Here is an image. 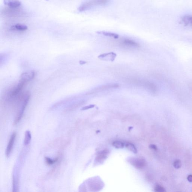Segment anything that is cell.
Segmentation results:
<instances>
[{
  "label": "cell",
  "instance_id": "1",
  "mask_svg": "<svg viewBox=\"0 0 192 192\" xmlns=\"http://www.w3.org/2000/svg\"><path fill=\"white\" fill-rule=\"evenodd\" d=\"M110 0H89L81 5L78 10L82 12L89 10L91 8L98 6H104L109 3Z\"/></svg>",
  "mask_w": 192,
  "mask_h": 192
},
{
  "label": "cell",
  "instance_id": "2",
  "mask_svg": "<svg viewBox=\"0 0 192 192\" xmlns=\"http://www.w3.org/2000/svg\"><path fill=\"white\" fill-rule=\"evenodd\" d=\"M133 83L136 84L137 85H140V86L144 87V88L148 89L152 93L156 94L157 92V88L154 84L151 82L147 81L135 80L134 79Z\"/></svg>",
  "mask_w": 192,
  "mask_h": 192
},
{
  "label": "cell",
  "instance_id": "3",
  "mask_svg": "<svg viewBox=\"0 0 192 192\" xmlns=\"http://www.w3.org/2000/svg\"><path fill=\"white\" fill-rule=\"evenodd\" d=\"M119 87V85L115 83L103 85V86H99L98 87L95 88V89H92V90L90 91L87 94V95H90L91 94L92 95V94L106 90L118 88Z\"/></svg>",
  "mask_w": 192,
  "mask_h": 192
},
{
  "label": "cell",
  "instance_id": "4",
  "mask_svg": "<svg viewBox=\"0 0 192 192\" xmlns=\"http://www.w3.org/2000/svg\"><path fill=\"white\" fill-rule=\"evenodd\" d=\"M30 94H27L26 95L25 98H24L23 104L22 109H21L20 110V111L19 113L17 114L16 119L14 120V124L15 125L17 124L20 121L21 119L22 118L23 115L24 111L25 110L26 108V107L27 104H28L29 100H30Z\"/></svg>",
  "mask_w": 192,
  "mask_h": 192
},
{
  "label": "cell",
  "instance_id": "5",
  "mask_svg": "<svg viewBox=\"0 0 192 192\" xmlns=\"http://www.w3.org/2000/svg\"><path fill=\"white\" fill-rule=\"evenodd\" d=\"M129 161L131 164L137 169H142L145 166L146 161L141 158H131Z\"/></svg>",
  "mask_w": 192,
  "mask_h": 192
},
{
  "label": "cell",
  "instance_id": "6",
  "mask_svg": "<svg viewBox=\"0 0 192 192\" xmlns=\"http://www.w3.org/2000/svg\"><path fill=\"white\" fill-rule=\"evenodd\" d=\"M16 132H14L12 134L11 137L6 150V156L7 157H9L11 153L12 149H13L14 144L15 140L16 139Z\"/></svg>",
  "mask_w": 192,
  "mask_h": 192
},
{
  "label": "cell",
  "instance_id": "7",
  "mask_svg": "<svg viewBox=\"0 0 192 192\" xmlns=\"http://www.w3.org/2000/svg\"><path fill=\"white\" fill-rule=\"evenodd\" d=\"M121 45L126 47L129 48H137L139 47V44L135 41L129 39H124L122 40Z\"/></svg>",
  "mask_w": 192,
  "mask_h": 192
},
{
  "label": "cell",
  "instance_id": "8",
  "mask_svg": "<svg viewBox=\"0 0 192 192\" xmlns=\"http://www.w3.org/2000/svg\"><path fill=\"white\" fill-rule=\"evenodd\" d=\"M4 4L11 8H17L20 7L21 2L19 0H4Z\"/></svg>",
  "mask_w": 192,
  "mask_h": 192
},
{
  "label": "cell",
  "instance_id": "9",
  "mask_svg": "<svg viewBox=\"0 0 192 192\" xmlns=\"http://www.w3.org/2000/svg\"><path fill=\"white\" fill-rule=\"evenodd\" d=\"M109 154V150H104L102 151L99 152L98 154L97 158H96V161L97 163H101L103 162L104 160L106 159L108 155Z\"/></svg>",
  "mask_w": 192,
  "mask_h": 192
},
{
  "label": "cell",
  "instance_id": "10",
  "mask_svg": "<svg viewBox=\"0 0 192 192\" xmlns=\"http://www.w3.org/2000/svg\"><path fill=\"white\" fill-rule=\"evenodd\" d=\"M27 26L25 24L18 23L11 26L10 29L13 30L24 31L27 29Z\"/></svg>",
  "mask_w": 192,
  "mask_h": 192
},
{
  "label": "cell",
  "instance_id": "11",
  "mask_svg": "<svg viewBox=\"0 0 192 192\" xmlns=\"http://www.w3.org/2000/svg\"><path fill=\"white\" fill-rule=\"evenodd\" d=\"M97 33L98 34L103 35L105 36L113 38L115 39H118L119 37V35L116 34V33H110V32L99 31Z\"/></svg>",
  "mask_w": 192,
  "mask_h": 192
},
{
  "label": "cell",
  "instance_id": "12",
  "mask_svg": "<svg viewBox=\"0 0 192 192\" xmlns=\"http://www.w3.org/2000/svg\"><path fill=\"white\" fill-rule=\"evenodd\" d=\"M31 139V135L29 131H27L25 132V137L24 141V144L27 146L29 144Z\"/></svg>",
  "mask_w": 192,
  "mask_h": 192
},
{
  "label": "cell",
  "instance_id": "13",
  "mask_svg": "<svg viewBox=\"0 0 192 192\" xmlns=\"http://www.w3.org/2000/svg\"><path fill=\"white\" fill-rule=\"evenodd\" d=\"M125 146L128 150L131 151L133 153H137V152H138L137 149L134 144H130V143H127V144H126Z\"/></svg>",
  "mask_w": 192,
  "mask_h": 192
},
{
  "label": "cell",
  "instance_id": "14",
  "mask_svg": "<svg viewBox=\"0 0 192 192\" xmlns=\"http://www.w3.org/2000/svg\"><path fill=\"white\" fill-rule=\"evenodd\" d=\"M183 22L186 24H192V16H186L182 19Z\"/></svg>",
  "mask_w": 192,
  "mask_h": 192
},
{
  "label": "cell",
  "instance_id": "15",
  "mask_svg": "<svg viewBox=\"0 0 192 192\" xmlns=\"http://www.w3.org/2000/svg\"><path fill=\"white\" fill-rule=\"evenodd\" d=\"M113 146L116 148L122 149L124 147V144L122 142L119 141H115L113 143Z\"/></svg>",
  "mask_w": 192,
  "mask_h": 192
},
{
  "label": "cell",
  "instance_id": "16",
  "mask_svg": "<svg viewBox=\"0 0 192 192\" xmlns=\"http://www.w3.org/2000/svg\"><path fill=\"white\" fill-rule=\"evenodd\" d=\"M45 159L46 163L48 165H51L57 162L58 159V158H57L54 159H52L51 158L46 157H45Z\"/></svg>",
  "mask_w": 192,
  "mask_h": 192
},
{
  "label": "cell",
  "instance_id": "17",
  "mask_svg": "<svg viewBox=\"0 0 192 192\" xmlns=\"http://www.w3.org/2000/svg\"><path fill=\"white\" fill-rule=\"evenodd\" d=\"M173 166L175 168L179 169L181 168L182 166V163L180 160L176 159L174 161Z\"/></svg>",
  "mask_w": 192,
  "mask_h": 192
},
{
  "label": "cell",
  "instance_id": "18",
  "mask_svg": "<svg viewBox=\"0 0 192 192\" xmlns=\"http://www.w3.org/2000/svg\"><path fill=\"white\" fill-rule=\"evenodd\" d=\"M155 191L157 192H164L166 191V190L162 186L158 185L155 187Z\"/></svg>",
  "mask_w": 192,
  "mask_h": 192
},
{
  "label": "cell",
  "instance_id": "19",
  "mask_svg": "<svg viewBox=\"0 0 192 192\" xmlns=\"http://www.w3.org/2000/svg\"><path fill=\"white\" fill-rule=\"evenodd\" d=\"M95 107V105H90L89 106H86L82 108L81 110H87L92 109V108H94Z\"/></svg>",
  "mask_w": 192,
  "mask_h": 192
},
{
  "label": "cell",
  "instance_id": "20",
  "mask_svg": "<svg viewBox=\"0 0 192 192\" xmlns=\"http://www.w3.org/2000/svg\"><path fill=\"white\" fill-rule=\"evenodd\" d=\"M149 147H150V148L153 149L154 150H157V146L154 144H150L149 146Z\"/></svg>",
  "mask_w": 192,
  "mask_h": 192
},
{
  "label": "cell",
  "instance_id": "21",
  "mask_svg": "<svg viewBox=\"0 0 192 192\" xmlns=\"http://www.w3.org/2000/svg\"><path fill=\"white\" fill-rule=\"evenodd\" d=\"M187 179L189 182H192V175H189L188 177H187Z\"/></svg>",
  "mask_w": 192,
  "mask_h": 192
},
{
  "label": "cell",
  "instance_id": "22",
  "mask_svg": "<svg viewBox=\"0 0 192 192\" xmlns=\"http://www.w3.org/2000/svg\"><path fill=\"white\" fill-rule=\"evenodd\" d=\"M86 63V61H85L80 60L79 61V63H80V65H84Z\"/></svg>",
  "mask_w": 192,
  "mask_h": 192
},
{
  "label": "cell",
  "instance_id": "23",
  "mask_svg": "<svg viewBox=\"0 0 192 192\" xmlns=\"http://www.w3.org/2000/svg\"><path fill=\"white\" fill-rule=\"evenodd\" d=\"M45 1H48L49 0H45Z\"/></svg>",
  "mask_w": 192,
  "mask_h": 192
}]
</instances>
